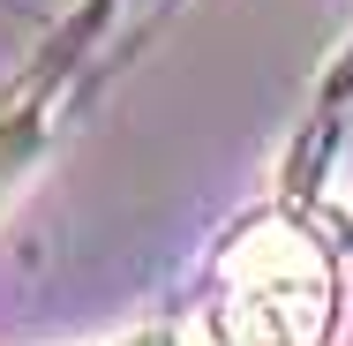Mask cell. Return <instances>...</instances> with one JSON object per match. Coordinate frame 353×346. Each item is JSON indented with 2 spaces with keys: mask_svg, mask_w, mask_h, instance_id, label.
Returning <instances> with one entry per match:
<instances>
[{
  "mask_svg": "<svg viewBox=\"0 0 353 346\" xmlns=\"http://www.w3.org/2000/svg\"><path fill=\"white\" fill-rule=\"evenodd\" d=\"M121 346H173V339H165V331H128Z\"/></svg>",
  "mask_w": 353,
  "mask_h": 346,
  "instance_id": "cell-3",
  "label": "cell"
},
{
  "mask_svg": "<svg viewBox=\"0 0 353 346\" xmlns=\"http://www.w3.org/2000/svg\"><path fill=\"white\" fill-rule=\"evenodd\" d=\"M233 346H301V339H285V331H271L263 316H241V309H233Z\"/></svg>",
  "mask_w": 353,
  "mask_h": 346,
  "instance_id": "cell-2",
  "label": "cell"
},
{
  "mask_svg": "<svg viewBox=\"0 0 353 346\" xmlns=\"http://www.w3.org/2000/svg\"><path fill=\"white\" fill-rule=\"evenodd\" d=\"M218 278L233 286L241 316H263L271 331H285L301 346H316L331 331V316H339V271H331V256L301 226H285V218L241 226L225 241V256H218Z\"/></svg>",
  "mask_w": 353,
  "mask_h": 346,
  "instance_id": "cell-1",
  "label": "cell"
}]
</instances>
